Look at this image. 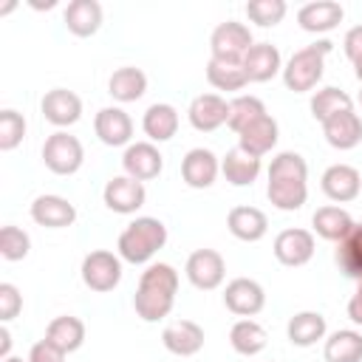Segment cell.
I'll return each mask as SVG.
<instances>
[{
	"instance_id": "obj_1",
	"label": "cell",
	"mask_w": 362,
	"mask_h": 362,
	"mask_svg": "<svg viewBox=\"0 0 362 362\" xmlns=\"http://www.w3.org/2000/svg\"><path fill=\"white\" fill-rule=\"evenodd\" d=\"M167 243V226L158 221V218H150V215H141L136 221L127 223V229L119 235V257L139 266V263H150L153 255L158 249H164Z\"/></svg>"
},
{
	"instance_id": "obj_2",
	"label": "cell",
	"mask_w": 362,
	"mask_h": 362,
	"mask_svg": "<svg viewBox=\"0 0 362 362\" xmlns=\"http://www.w3.org/2000/svg\"><path fill=\"white\" fill-rule=\"evenodd\" d=\"M331 48H334L331 40H320V42H311V45L294 51L288 57V62L283 65V82H286V88L294 90V93L314 90L317 82L322 79L325 57L331 54Z\"/></svg>"
},
{
	"instance_id": "obj_3",
	"label": "cell",
	"mask_w": 362,
	"mask_h": 362,
	"mask_svg": "<svg viewBox=\"0 0 362 362\" xmlns=\"http://www.w3.org/2000/svg\"><path fill=\"white\" fill-rule=\"evenodd\" d=\"M42 161L54 175H74L85 161V147L76 136L57 130L42 144Z\"/></svg>"
},
{
	"instance_id": "obj_4",
	"label": "cell",
	"mask_w": 362,
	"mask_h": 362,
	"mask_svg": "<svg viewBox=\"0 0 362 362\" xmlns=\"http://www.w3.org/2000/svg\"><path fill=\"white\" fill-rule=\"evenodd\" d=\"M255 45L252 40V31L246 23H238V20H226V23H218L209 34V51H212V59H223V62H243L246 51Z\"/></svg>"
},
{
	"instance_id": "obj_5",
	"label": "cell",
	"mask_w": 362,
	"mask_h": 362,
	"mask_svg": "<svg viewBox=\"0 0 362 362\" xmlns=\"http://www.w3.org/2000/svg\"><path fill=\"white\" fill-rule=\"evenodd\" d=\"M122 280V257L107 249H93L82 260V283L90 291H113Z\"/></svg>"
},
{
	"instance_id": "obj_6",
	"label": "cell",
	"mask_w": 362,
	"mask_h": 362,
	"mask_svg": "<svg viewBox=\"0 0 362 362\" xmlns=\"http://www.w3.org/2000/svg\"><path fill=\"white\" fill-rule=\"evenodd\" d=\"M223 305L235 314V317H243V320H252L255 314L263 311L266 305V291L257 280L252 277H235L226 283L223 288Z\"/></svg>"
},
{
	"instance_id": "obj_7",
	"label": "cell",
	"mask_w": 362,
	"mask_h": 362,
	"mask_svg": "<svg viewBox=\"0 0 362 362\" xmlns=\"http://www.w3.org/2000/svg\"><path fill=\"white\" fill-rule=\"evenodd\" d=\"M187 280L201 288V291H212L223 283L226 277V263H223V255L215 252V249H195L189 257H187Z\"/></svg>"
},
{
	"instance_id": "obj_8",
	"label": "cell",
	"mask_w": 362,
	"mask_h": 362,
	"mask_svg": "<svg viewBox=\"0 0 362 362\" xmlns=\"http://www.w3.org/2000/svg\"><path fill=\"white\" fill-rule=\"evenodd\" d=\"M102 198H105V206L110 212H119V215H133L144 206L147 201V189L141 181L130 178V175H113L105 189H102Z\"/></svg>"
},
{
	"instance_id": "obj_9",
	"label": "cell",
	"mask_w": 362,
	"mask_h": 362,
	"mask_svg": "<svg viewBox=\"0 0 362 362\" xmlns=\"http://www.w3.org/2000/svg\"><path fill=\"white\" fill-rule=\"evenodd\" d=\"M272 252H274L277 263H283V266H288V269L305 266V263L314 257V232L300 229V226L283 229V232L274 238Z\"/></svg>"
},
{
	"instance_id": "obj_10",
	"label": "cell",
	"mask_w": 362,
	"mask_h": 362,
	"mask_svg": "<svg viewBox=\"0 0 362 362\" xmlns=\"http://www.w3.org/2000/svg\"><path fill=\"white\" fill-rule=\"evenodd\" d=\"M122 167H124V175L144 184L164 170V156L158 153V147L153 141H133L124 147Z\"/></svg>"
},
{
	"instance_id": "obj_11",
	"label": "cell",
	"mask_w": 362,
	"mask_h": 362,
	"mask_svg": "<svg viewBox=\"0 0 362 362\" xmlns=\"http://www.w3.org/2000/svg\"><path fill=\"white\" fill-rule=\"evenodd\" d=\"M187 119H189V124L198 133H212L221 124H226V119H229V102L221 93H198L189 102Z\"/></svg>"
},
{
	"instance_id": "obj_12",
	"label": "cell",
	"mask_w": 362,
	"mask_h": 362,
	"mask_svg": "<svg viewBox=\"0 0 362 362\" xmlns=\"http://www.w3.org/2000/svg\"><path fill=\"white\" fill-rule=\"evenodd\" d=\"M218 173H221V161H218V156H215L212 150H206V147H192V150L181 158V178H184V184L192 187V189H206V187H212L215 178H218Z\"/></svg>"
},
{
	"instance_id": "obj_13",
	"label": "cell",
	"mask_w": 362,
	"mask_h": 362,
	"mask_svg": "<svg viewBox=\"0 0 362 362\" xmlns=\"http://www.w3.org/2000/svg\"><path fill=\"white\" fill-rule=\"evenodd\" d=\"M322 192L328 201L334 204H348L354 201L359 192H362V175L356 167L351 164H331L325 173H322V181H320Z\"/></svg>"
},
{
	"instance_id": "obj_14",
	"label": "cell",
	"mask_w": 362,
	"mask_h": 362,
	"mask_svg": "<svg viewBox=\"0 0 362 362\" xmlns=\"http://www.w3.org/2000/svg\"><path fill=\"white\" fill-rule=\"evenodd\" d=\"M40 110H42V116H45L51 124H57V127H71V124H76L79 116H82V99H79L74 90H68V88H54V90H48V93L42 96Z\"/></svg>"
},
{
	"instance_id": "obj_15",
	"label": "cell",
	"mask_w": 362,
	"mask_h": 362,
	"mask_svg": "<svg viewBox=\"0 0 362 362\" xmlns=\"http://www.w3.org/2000/svg\"><path fill=\"white\" fill-rule=\"evenodd\" d=\"M93 130L102 144L107 147H127L133 144V119L122 107H102L93 119Z\"/></svg>"
},
{
	"instance_id": "obj_16",
	"label": "cell",
	"mask_w": 362,
	"mask_h": 362,
	"mask_svg": "<svg viewBox=\"0 0 362 362\" xmlns=\"http://www.w3.org/2000/svg\"><path fill=\"white\" fill-rule=\"evenodd\" d=\"M345 17V8L337 3V0H314V3H305L300 6L297 11V23L303 31L308 34H325V31H334Z\"/></svg>"
},
{
	"instance_id": "obj_17",
	"label": "cell",
	"mask_w": 362,
	"mask_h": 362,
	"mask_svg": "<svg viewBox=\"0 0 362 362\" xmlns=\"http://www.w3.org/2000/svg\"><path fill=\"white\" fill-rule=\"evenodd\" d=\"M31 218L45 229H65L76 221V206L62 195H37L31 204Z\"/></svg>"
},
{
	"instance_id": "obj_18",
	"label": "cell",
	"mask_w": 362,
	"mask_h": 362,
	"mask_svg": "<svg viewBox=\"0 0 362 362\" xmlns=\"http://www.w3.org/2000/svg\"><path fill=\"white\" fill-rule=\"evenodd\" d=\"M161 342L175 356H195L204 348V328L192 320H175V322L164 325Z\"/></svg>"
},
{
	"instance_id": "obj_19",
	"label": "cell",
	"mask_w": 362,
	"mask_h": 362,
	"mask_svg": "<svg viewBox=\"0 0 362 362\" xmlns=\"http://www.w3.org/2000/svg\"><path fill=\"white\" fill-rule=\"evenodd\" d=\"M243 71L249 82H269L283 74V57L272 42H255L243 57Z\"/></svg>"
},
{
	"instance_id": "obj_20",
	"label": "cell",
	"mask_w": 362,
	"mask_h": 362,
	"mask_svg": "<svg viewBox=\"0 0 362 362\" xmlns=\"http://www.w3.org/2000/svg\"><path fill=\"white\" fill-rule=\"evenodd\" d=\"M260 170H263L260 158L252 156V153H246V150L238 147V144L221 158V173H223V178H226L232 187H252V184L257 181Z\"/></svg>"
},
{
	"instance_id": "obj_21",
	"label": "cell",
	"mask_w": 362,
	"mask_h": 362,
	"mask_svg": "<svg viewBox=\"0 0 362 362\" xmlns=\"http://www.w3.org/2000/svg\"><path fill=\"white\" fill-rule=\"evenodd\" d=\"M322 136L334 150H354L362 141V119L354 110L337 113L322 122Z\"/></svg>"
},
{
	"instance_id": "obj_22",
	"label": "cell",
	"mask_w": 362,
	"mask_h": 362,
	"mask_svg": "<svg viewBox=\"0 0 362 362\" xmlns=\"http://www.w3.org/2000/svg\"><path fill=\"white\" fill-rule=\"evenodd\" d=\"M226 226L238 240L257 243L269 232V218L257 206H232L226 215Z\"/></svg>"
},
{
	"instance_id": "obj_23",
	"label": "cell",
	"mask_w": 362,
	"mask_h": 362,
	"mask_svg": "<svg viewBox=\"0 0 362 362\" xmlns=\"http://www.w3.org/2000/svg\"><path fill=\"white\" fill-rule=\"evenodd\" d=\"M62 20L74 37H93L102 28V6L99 0H71Z\"/></svg>"
},
{
	"instance_id": "obj_24",
	"label": "cell",
	"mask_w": 362,
	"mask_h": 362,
	"mask_svg": "<svg viewBox=\"0 0 362 362\" xmlns=\"http://www.w3.org/2000/svg\"><path fill=\"white\" fill-rule=\"evenodd\" d=\"M325 334H328V322L320 311H297L286 325V337L297 348H311L320 339H325Z\"/></svg>"
},
{
	"instance_id": "obj_25",
	"label": "cell",
	"mask_w": 362,
	"mask_h": 362,
	"mask_svg": "<svg viewBox=\"0 0 362 362\" xmlns=\"http://www.w3.org/2000/svg\"><path fill=\"white\" fill-rule=\"evenodd\" d=\"M277 136H280V127H277V122L266 113V116H260L257 122H252L246 130H240V133H238V147H243L246 153H252V156L263 158L266 153H272V150H274Z\"/></svg>"
},
{
	"instance_id": "obj_26",
	"label": "cell",
	"mask_w": 362,
	"mask_h": 362,
	"mask_svg": "<svg viewBox=\"0 0 362 362\" xmlns=\"http://www.w3.org/2000/svg\"><path fill=\"white\" fill-rule=\"evenodd\" d=\"M141 130H144V136L156 144H161V141H170L175 133H178V110L173 107V105H167V102H156V105H150L147 110H144V116H141Z\"/></svg>"
},
{
	"instance_id": "obj_27",
	"label": "cell",
	"mask_w": 362,
	"mask_h": 362,
	"mask_svg": "<svg viewBox=\"0 0 362 362\" xmlns=\"http://www.w3.org/2000/svg\"><path fill=\"white\" fill-rule=\"evenodd\" d=\"M314 223V232L322 238V240H331V243H339L351 229H354V218L348 215V209L337 206V204H325L314 212L311 218Z\"/></svg>"
},
{
	"instance_id": "obj_28",
	"label": "cell",
	"mask_w": 362,
	"mask_h": 362,
	"mask_svg": "<svg viewBox=\"0 0 362 362\" xmlns=\"http://www.w3.org/2000/svg\"><path fill=\"white\" fill-rule=\"evenodd\" d=\"M45 339H48L51 345H57L59 351L74 354V351H79L82 342H85V322H82L79 317H74V314L54 317V320L48 322V328H45Z\"/></svg>"
},
{
	"instance_id": "obj_29",
	"label": "cell",
	"mask_w": 362,
	"mask_h": 362,
	"mask_svg": "<svg viewBox=\"0 0 362 362\" xmlns=\"http://www.w3.org/2000/svg\"><path fill=\"white\" fill-rule=\"evenodd\" d=\"M144 90H147V74L136 65L116 68L107 79V93L116 102H136V99L144 96Z\"/></svg>"
},
{
	"instance_id": "obj_30",
	"label": "cell",
	"mask_w": 362,
	"mask_h": 362,
	"mask_svg": "<svg viewBox=\"0 0 362 362\" xmlns=\"http://www.w3.org/2000/svg\"><path fill=\"white\" fill-rule=\"evenodd\" d=\"M325 362H362V334L354 328L334 331L322 345Z\"/></svg>"
},
{
	"instance_id": "obj_31",
	"label": "cell",
	"mask_w": 362,
	"mask_h": 362,
	"mask_svg": "<svg viewBox=\"0 0 362 362\" xmlns=\"http://www.w3.org/2000/svg\"><path fill=\"white\" fill-rule=\"evenodd\" d=\"M206 82L215 90H243L249 85V76L243 71V62H223V59H212L206 62Z\"/></svg>"
},
{
	"instance_id": "obj_32",
	"label": "cell",
	"mask_w": 362,
	"mask_h": 362,
	"mask_svg": "<svg viewBox=\"0 0 362 362\" xmlns=\"http://www.w3.org/2000/svg\"><path fill=\"white\" fill-rule=\"evenodd\" d=\"M173 303H175V294H167V291H158V288H144V286H139L136 297H133V308L144 322L164 320L173 311Z\"/></svg>"
},
{
	"instance_id": "obj_33",
	"label": "cell",
	"mask_w": 362,
	"mask_h": 362,
	"mask_svg": "<svg viewBox=\"0 0 362 362\" xmlns=\"http://www.w3.org/2000/svg\"><path fill=\"white\" fill-rule=\"evenodd\" d=\"M229 342H232V348L240 356H257L266 348L269 337H266V328L260 322H255V320H238L232 325V331H229Z\"/></svg>"
},
{
	"instance_id": "obj_34",
	"label": "cell",
	"mask_w": 362,
	"mask_h": 362,
	"mask_svg": "<svg viewBox=\"0 0 362 362\" xmlns=\"http://www.w3.org/2000/svg\"><path fill=\"white\" fill-rule=\"evenodd\" d=\"M337 263L345 277L362 280V223H354V229L337 243Z\"/></svg>"
},
{
	"instance_id": "obj_35",
	"label": "cell",
	"mask_w": 362,
	"mask_h": 362,
	"mask_svg": "<svg viewBox=\"0 0 362 362\" xmlns=\"http://www.w3.org/2000/svg\"><path fill=\"white\" fill-rule=\"evenodd\" d=\"M345 110H354V99L342 88H322L311 96V116L320 124L328 122L337 113H345Z\"/></svg>"
},
{
	"instance_id": "obj_36",
	"label": "cell",
	"mask_w": 362,
	"mask_h": 362,
	"mask_svg": "<svg viewBox=\"0 0 362 362\" xmlns=\"http://www.w3.org/2000/svg\"><path fill=\"white\" fill-rule=\"evenodd\" d=\"M266 195H269L272 206H277L280 212H294L305 204L308 184L305 181H269Z\"/></svg>"
},
{
	"instance_id": "obj_37",
	"label": "cell",
	"mask_w": 362,
	"mask_h": 362,
	"mask_svg": "<svg viewBox=\"0 0 362 362\" xmlns=\"http://www.w3.org/2000/svg\"><path fill=\"white\" fill-rule=\"evenodd\" d=\"M260 116H266L263 99L249 96V93H240V96H235V99L229 102V119H226V124H229V130L240 133V130H246L252 122H257Z\"/></svg>"
},
{
	"instance_id": "obj_38",
	"label": "cell",
	"mask_w": 362,
	"mask_h": 362,
	"mask_svg": "<svg viewBox=\"0 0 362 362\" xmlns=\"http://www.w3.org/2000/svg\"><path fill=\"white\" fill-rule=\"evenodd\" d=\"M269 181H308V164L300 153L283 150L269 164Z\"/></svg>"
},
{
	"instance_id": "obj_39",
	"label": "cell",
	"mask_w": 362,
	"mask_h": 362,
	"mask_svg": "<svg viewBox=\"0 0 362 362\" xmlns=\"http://www.w3.org/2000/svg\"><path fill=\"white\" fill-rule=\"evenodd\" d=\"M31 252V238L28 232H23L20 226H3L0 229V257L8 260V263H17L23 257H28Z\"/></svg>"
},
{
	"instance_id": "obj_40",
	"label": "cell",
	"mask_w": 362,
	"mask_h": 362,
	"mask_svg": "<svg viewBox=\"0 0 362 362\" xmlns=\"http://www.w3.org/2000/svg\"><path fill=\"white\" fill-rule=\"evenodd\" d=\"M286 0H249L246 3V17L257 23L260 28H272L286 17Z\"/></svg>"
},
{
	"instance_id": "obj_41",
	"label": "cell",
	"mask_w": 362,
	"mask_h": 362,
	"mask_svg": "<svg viewBox=\"0 0 362 362\" xmlns=\"http://www.w3.org/2000/svg\"><path fill=\"white\" fill-rule=\"evenodd\" d=\"M139 286H144V288H158V291H167V294H175V291H178V272H175L170 263H150V266L141 272Z\"/></svg>"
},
{
	"instance_id": "obj_42",
	"label": "cell",
	"mask_w": 362,
	"mask_h": 362,
	"mask_svg": "<svg viewBox=\"0 0 362 362\" xmlns=\"http://www.w3.org/2000/svg\"><path fill=\"white\" fill-rule=\"evenodd\" d=\"M23 136H25V119H23V113H17L11 107L0 110V150L3 153L14 150L23 141Z\"/></svg>"
},
{
	"instance_id": "obj_43",
	"label": "cell",
	"mask_w": 362,
	"mask_h": 362,
	"mask_svg": "<svg viewBox=\"0 0 362 362\" xmlns=\"http://www.w3.org/2000/svg\"><path fill=\"white\" fill-rule=\"evenodd\" d=\"M23 308V294L17 291L14 283H0V320L8 322L20 314Z\"/></svg>"
},
{
	"instance_id": "obj_44",
	"label": "cell",
	"mask_w": 362,
	"mask_h": 362,
	"mask_svg": "<svg viewBox=\"0 0 362 362\" xmlns=\"http://www.w3.org/2000/svg\"><path fill=\"white\" fill-rule=\"evenodd\" d=\"M65 351H59L57 345H51L45 337L40 339V342H34L31 345V351H28V362H65Z\"/></svg>"
},
{
	"instance_id": "obj_45",
	"label": "cell",
	"mask_w": 362,
	"mask_h": 362,
	"mask_svg": "<svg viewBox=\"0 0 362 362\" xmlns=\"http://www.w3.org/2000/svg\"><path fill=\"white\" fill-rule=\"evenodd\" d=\"M342 48H345V57H348L351 62L362 59V25L348 28V34H345V40H342Z\"/></svg>"
},
{
	"instance_id": "obj_46",
	"label": "cell",
	"mask_w": 362,
	"mask_h": 362,
	"mask_svg": "<svg viewBox=\"0 0 362 362\" xmlns=\"http://www.w3.org/2000/svg\"><path fill=\"white\" fill-rule=\"evenodd\" d=\"M348 317H351L354 325H362V280H359L354 297L348 300Z\"/></svg>"
},
{
	"instance_id": "obj_47",
	"label": "cell",
	"mask_w": 362,
	"mask_h": 362,
	"mask_svg": "<svg viewBox=\"0 0 362 362\" xmlns=\"http://www.w3.org/2000/svg\"><path fill=\"white\" fill-rule=\"evenodd\" d=\"M8 351H11V334H8V328L3 325V328H0V359H8V356H11Z\"/></svg>"
},
{
	"instance_id": "obj_48",
	"label": "cell",
	"mask_w": 362,
	"mask_h": 362,
	"mask_svg": "<svg viewBox=\"0 0 362 362\" xmlns=\"http://www.w3.org/2000/svg\"><path fill=\"white\" fill-rule=\"evenodd\" d=\"M354 74H356V79L362 82V59H356V62H354Z\"/></svg>"
},
{
	"instance_id": "obj_49",
	"label": "cell",
	"mask_w": 362,
	"mask_h": 362,
	"mask_svg": "<svg viewBox=\"0 0 362 362\" xmlns=\"http://www.w3.org/2000/svg\"><path fill=\"white\" fill-rule=\"evenodd\" d=\"M3 362H23V359H20V356H8V359H3ZM25 362H28V359H25Z\"/></svg>"
},
{
	"instance_id": "obj_50",
	"label": "cell",
	"mask_w": 362,
	"mask_h": 362,
	"mask_svg": "<svg viewBox=\"0 0 362 362\" xmlns=\"http://www.w3.org/2000/svg\"><path fill=\"white\" fill-rule=\"evenodd\" d=\"M359 105H362V90H359Z\"/></svg>"
}]
</instances>
